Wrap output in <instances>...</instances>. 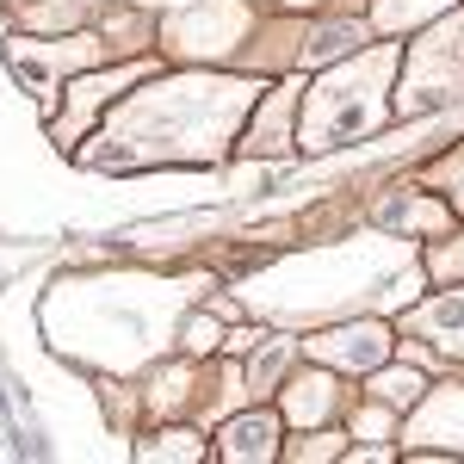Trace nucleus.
<instances>
[{"label":"nucleus","instance_id":"nucleus-1","mask_svg":"<svg viewBox=\"0 0 464 464\" xmlns=\"http://www.w3.org/2000/svg\"><path fill=\"white\" fill-rule=\"evenodd\" d=\"M266 74L248 69H211V63H179L168 74L130 81L124 100H111L93 124V149H74L81 168H205L236 155V130L248 106L260 100Z\"/></svg>","mask_w":464,"mask_h":464},{"label":"nucleus","instance_id":"nucleus-2","mask_svg":"<svg viewBox=\"0 0 464 464\" xmlns=\"http://www.w3.org/2000/svg\"><path fill=\"white\" fill-rule=\"evenodd\" d=\"M391 81H396V44L372 37L347 56L322 63L316 81L297 87V149L328 155L341 143H359L391 124Z\"/></svg>","mask_w":464,"mask_h":464},{"label":"nucleus","instance_id":"nucleus-3","mask_svg":"<svg viewBox=\"0 0 464 464\" xmlns=\"http://www.w3.org/2000/svg\"><path fill=\"white\" fill-rule=\"evenodd\" d=\"M409 37L415 44L396 50L391 118H433L452 100H464V0L428 25H415Z\"/></svg>","mask_w":464,"mask_h":464},{"label":"nucleus","instance_id":"nucleus-4","mask_svg":"<svg viewBox=\"0 0 464 464\" xmlns=\"http://www.w3.org/2000/svg\"><path fill=\"white\" fill-rule=\"evenodd\" d=\"M248 0H174L168 19H155V50L174 56V63H211V69H229L236 50L248 44L254 32Z\"/></svg>","mask_w":464,"mask_h":464},{"label":"nucleus","instance_id":"nucleus-5","mask_svg":"<svg viewBox=\"0 0 464 464\" xmlns=\"http://www.w3.org/2000/svg\"><path fill=\"white\" fill-rule=\"evenodd\" d=\"M93 63H111V50H106V37L100 32H56V37H44V32H25V37H13L6 44V69L25 81V93H32L44 111H56V93H63V81L81 69H93Z\"/></svg>","mask_w":464,"mask_h":464},{"label":"nucleus","instance_id":"nucleus-6","mask_svg":"<svg viewBox=\"0 0 464 464\" xmlns=\"http://www.w3.org/2000/svg\"><path fill=\"white\" fill-rule=\"evenodd\" d=\"M396 452H440V459H464V378L428 384L402 409L396 421Z\"/></svg>","mask_w":464,"mask_h":464},{"label":"nucleus","instance_id":"nucleus-7","mask_svg":"<svg viewBox=\"0 0 464 464\" xmlns=\"http://www.w3.org/2000/svg\"><path fill=\"white\" fill-rule=\"evenodd\" d=\"M149 74V63H124V69H111L106 74V63H93V69H81V74H69L63 87V111H50V137H56V149H74L81 143V130H93L100 124V111L130 87V81H143Z\"/></svg>","mask_w":464,"mask_h":464},{"label":"nucleus","instance_id":"nucleus-8","mask_svg":"<svg viewBox=\"0 0 464 464\" xmlns=\"http://www.w3.org/2000/svg\"><path fill=\"white\" fill-rule=\"evenodd\" d=\"M304 353L328 365V372H347V378H365L372 365H384L396 353V328L378 316H353V322H334V328H322L310 341H297Z\"/></svg>","mask_w":464,"mask_h":464},{"label":"nucleus","instance_id":"nucleus-9","mask_svg":"<svg viewBox=\"0 0 464 464\" xmlns=\"http://www.w3.org/2000/svg\"><path fill=\"white\" fill-rule=\"evenodd\" d=\"M297 87L304 81H266L260 100L248 106L242 130H236V155L248 161H285L297 149Z\"/></svg>","mask_w":464,"mask_h":464},{"label":"nucleus","instance_id":"nucleus-10","mask_svg":"<svg viewBox=\"0 0 464 464\" xmlns=\"http://www.w3.org/2000/svg\"><path fill=\"white\" fill-rule=\"evenodd\" d=\"M279 415H285V428H322V421H341L347 415V391H341V372H328V365H291L285 378H279Z\"/></svg>","mask_w":464,"mask_h":464},{"label":"nucleus","instance_id":"nucleus-11","mask_svg":"<svg viewBox=\"0 0 464 464\" xmlns=\"http://www.w3.org/2000/svg\"><path fill=\"white\" fill-rule=\"evenodd\" d=\"M279 440H285V415L273 402H254V409L223 415V433H217L211 452L229 464H273L279 459Z\"/></svg>","mask_w":464,"mask_h":464},{"label":"nucleus","instance_id":"nucleus-12","mask_svg":"<svg viewBox=\"0 0 464 464\" xmlns=\"http://www.w3.org/2000/svg\"><path fill=\"white\" fill-rule=\"evenodd\" d=\"M396 334H415V341L440 347L446 359H464V279L459 285H440V297H428L421 310H409L396 322Z\"/></svg>","mask_w":464,"mask_h":464},{"label":"nucleus","instance_id":"nucleus-13","mask_svg":"<svg viewBox=\"0 0 464 464\" xmlns=\"http://www.w3.org/2000/svg\"><path fill=\"white\" fill-rule=\"evenodd\" d=\"M378 223H384V229H415V236H428V242H433V236H446L459 217H452V205H446L440 192H415V186H402L396 198L378 205Z\"/></svg>","mask_w":464,"mask_h":464},{"label":"nucleus","instance_id":"nucleus-14","mask_svg":"<svg viewBox=\"0 0 464 464\" xmlns=\"http://www.w3.org/2000/svg\"><path fill=\"white\" fill-rule=\"evenodd\" d=\"M446 6H459V0H365V25L372 37H409L415 25L440 19Z\"/></svg>","mask_w":464,"mask_h":464},{"label":"nucleus","instance_id":"nucleus-15","mask_svg":"<svg viewBox=\"0 0 464 464\" xmlns=\"http://www.w3.org/2000/svg\"><path fill=\"white\" fill-rule=\"evenodd\" d=\"M421 391H428V372H421V365H409V359L396 365V353L384 359V365H372V372H365V396H372V402H384V409H396V415H402Z\"/></svg>","mask_w":464,"mask_h":464},{"label":"nucleus","instance_id":"nucleus-16","mask_svg":"<svg viewBox=\"0 0 464 464\" xmlns=\"http://www.w3.org/2000/svg\"><path fill=\"white\" fill-rule=\"evenodd\" d=\"M248 372H242V384H248V396L254 402H266V396L279 391V378H285V365H291V353H297V341H273V334H260L248 347Z\"/></svg>","mask_w":464,"mask_h":464},{"label":"nucleus","instance_id":"nucleus-17","mask_svg":"<svg viewBox=\"0 0 464 464\" xmlns=\"http://www.w3.org/2000/svg\"><path fill=\"white\" fill-rule=\"evenodd\" d=\"M347 440H353V433L334 428V421H322V428H297V433L279 440V459H285V464H328V459L347 452Z\"/></svg>","mask_w":464,"mask_h":464},{"label":"nucleus","instance_id":"nucleus-18","mask_svg":"<svg viewBox=\"0 0 464 464\" xmlns=\"http://www.w3.org/2000/svg\"><path fill=\"white\" fill-rule=\"evenodd\" d=\"M137 459H143V464H155V459L198 464V459H211V440H205V433H192V428H155L149 440H137Z\"/></svg>","mask_w":464,"mask_h":464},{"label":"nucleus","instance_id":"nucleus-19","mask_svg":"<svg viewBox=\"0 0 464 464\" xmlns=\"http://www.w3.org/2000/svg\"><path fill=\"white\" fill-rule=\"evenodd\" d=\"M13 13H19V25H25V32H74V25L87 19V6H81V0H19Z\"/></svg>","mask_w":464,"mask_h":464},{"label":"nucleus","instance_id":"nucleus-20","mask_svg":"<svg viewBox=\"0 0 464 464\" xmlns=\"http://www.w3.org/2000/svg\"><path fill=\"white\" fill-rule=\"evenodd\" d=\"M421 186H433V192L452 205V217L464 223V143L446 149V155H433L428 168H421Z\"/></svg>","mask_w":464,"mask_h":464},{"label":"nucleus","instance_id":"nucleus-21","mask_svg":"<svg viewBox=\"0 0 464 464\" xmlns=\"http://www.w3.org/2000/svg\"><path fill=\"white\" fill-rule=\"evenodd\" d=\"M428 279L433 285H452V279H464V236H433L428 242Z\"/></svg>","mask_w":464,"mask_h":464},{"label":"nucleus","instance_id":"nucleus-22","mask_svg":"<svg viewBox=\"0 0 464 464\" xmlns=\"http://www.w3.org/2000/svg\"><path fill=\"white\" fill-rule=\"evenodd\" d=\"M396 421H402V415H396V409H384V402H372V396H365V409H353V440H391L396 433Z\"/></svg>","mask_w":464,"mask_h":464},{"label":"nucleus","instance_id":"nucleus-23","mask_svg":"<svg viewBox=\"0 0 464 464\" xmlns=\"http://www.w3.org/2000/svg\"><path fill=\"white\" fill-rule=\"evenodd\" d=\"M179 341H186V353H192V359H205V353H217V347H223V322H217V316H192Z\"/></svg>","mask_w":464,"mask_h":464},{"label":"nucleus","instance_id":"nucleus-24","mask_svg":"<svg viewBox=\"0 0 464 464\" xmlns=\"http://www.w3.org/2000/svg\"><path fill=\"white\" fill-rule=\"evenodd\" d=\"M341 459H347V464H391V459H396V446H347Z\"/></svg>","mask_w":464,"mask_h":464},{"label":"nucleus","instance_id":"nucleus-25","mask_svg":"<svg viewBox=\"0 0 464 464\" xmlns=\"http://www.w3.org/2000/svg\"><path fill=\"white\" fill-rule=\"evenodd\" d=\"M266 13H322L328 0H260Z\"/></svg>","mask_w":464,"mask_h":464},{"label":"nucleus","instance_id":"nucleus-26","mask_svg":"<svg viewBox=\"0 0 464 464\" xmlns=\"http://www.w3.org/2000/svg\"><path fill=\"white\" fill-rule=\"evenodd\" d=\"M130 6H155V0H130Z\"/></svg>","mask_w":464,"mask_h":464}]
</instances>
